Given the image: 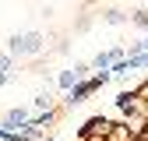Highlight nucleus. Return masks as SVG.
Returning a JSON list of instances; mask_svg holds the SVG:
<instances>
[{
  "mask_svg": "<svg viewBox=\"0 0 148 141\" xmlns=\"http://www.w3.org/2000/svg\"><path fill=\"white\" fill-rule=\"evenodd\" d=\"M32 106H35V110H42V113H49V110H53V92H49V88L35 92V95H32Z\"/></svg>",
  "mask_w": 148,
  "mask_h": 141,
  "instance_id": "obj_6",
  "label": "nucleus"
},
{
  "mask_svg": "<svg viewBox=\"0 0 148 141\" xmlns=\"http://www.w3.org/2000/svg\"><path fill=\"white\" fill-rule=\"evenodd\" d=\"M109 127H113L109 120H102V116H92L85 127H81V138L88 141V138H95V134H109Z\"/></svg>",
  "mask_w": 148,
  "mask_h": 141,
  "instance_id": "obj_4",
  "label": "nucleus"
},
{
  "mask_svg": "<svg viewBox=\"0 0 148 141\" xmlns=\"http://www.w3.org/2000/svg\"><path fill=\"white\" fill-rule=\"evenodd\" d=\"M7 81H11V78H7V74H0V88H4V85H7Z\"/></svg>",
  "mask_w": 148,
  "mask_h": 141,
  "instance_id": "obj_10",
  "label": "nucleus"
},
{
  "mask_svg": "<svg viewBox=\"0 0 148 141\" xmlns=\"http://www.w3.org/2000/svg\"><path fill=\"white\" fill-rule=\"evenodd\" d=\"M42 49H46V35H42L39 28L21 32V53H25V57H39Z\"/></svg>",
  "mask_w": 148,
  "mask_h": 141,
  "instance_id": "obj_1",
  "label": "nucleus"
},
{
  "mask_svg": "<svg viewBox=\"0 0 148 141\" xmlns=\"http://www.w3.org/2000/svg\"><path fill=\"white\" fill-rule=\"evenodd\" d=\"M11 67H14V60L7 57V53H0V74H7V78H11Z\"/></svg>",
  "mask_w": 148,
  "mask_h": 141,
  "instance_id": "obj_8",
  "label": "nucleus"
},
{
  "mask_svg": "<svg viewBox=\"0 0 148 141\" xmlns=\"http://www.w3.org/2000/svg\"><path fill=\"white\" fill-rule=\"evenodd\" d=\"M131 21H138V25H148V11H145V7H138V11L131 14Z\"/></svg>",
  "mask_w": 148,
  "mask_h": 141,
  "instance_id": "obj_9",
  "label": "nucleus"
},
{
  "mask_svg": "<svg viewBox=\"0 0 148 141\" xmlns=\"http://www.w3.org/2000/svg\"><path fill=\"white\" fill-rule=\"evenodd\" d=\"M46 141H49V138H46Z\"/></svg>",
  "mask_w": 148,
  "mask_h": 141,
  "instance_id": "obj_11",
  "label": "nucleus"
},
{
  "mask_svg": "<svg viewBox=\"0 0 148 141\" xmlns=\"http://www.w3.org/2000/svg\"><path fill=\"white\" fill-rule=\"evenodd\" d=\"M25 123H28V110H25V106H14V110L4 113L0 127H4V134H14V127H25Z\"/></svg>",
  "mask_w": 148,
  "mask_h": 141,
  "instance_id": "obj_3",
  "label": "nucleus"
},
{
  "mask_svg": "<svg viewBox=\"0 0 148 141\" xmlns=\"http://www.w3.org/2000/svg\"><path fill=\"white\" fill-rule=\"evenodd\" d=\"M116 106H120L123 113H134V110H138V95H131V92H120V95H116Z\"/></svg>",
  "mask_w": 148,
  "mask_h": 141,
  "instance_id": "obj_7",
  "label": "nucleus"
},
{
  "mask_svg": "<svg viewBox=\"0 0 148 141\" xmlns=\"http://www.w3.org/2000/svg\"><path fill=\"white\" fill-rule=\"evenodd\" d=\"M102 21H106V25H123V21H131V14L120 11V7H106V11H102Z\"/></svg>",
  "mask_w": 148,
  "mask_h": 141,
  "instance_id": "obj_5",
  "label": "nucleus"
},
{
  "mask_svg": "<svg viewBox=\"0 0 148 141\" xmlns=\"http://www.w3.org/2000/svg\"><path fill=\"white\" fill-rule=\"evenodd\" d=\"M81 81V74H78V64L74 67H64V70H57V78H53V85H57V92H74V85Z\"/></svg>",
  "mask_w": 148,
  "mask_h": 141,
  "instance_id": "obj_2",
  "label": "nucleus"
}]
</instances>
